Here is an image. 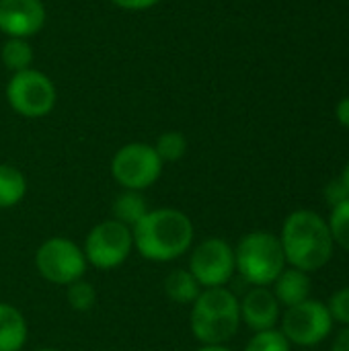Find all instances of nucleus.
<instances>
[{
	"label": "nucleus",
	"mask_w": 349,
	"mask_h": 351,
	"mask_svg": "<svg viewBox=\"0 0 349 351\" xmlns=\"http://www.w3.org/2000/svg\"><path fill=\"white\" fill-rule=\"evenodd\" d=\"M286 263L311 274L329 263L333 255V239L327 220L313 210L292 212L282 228L280 237Z\"/></svg>",
	"instance_id": "f257e3e1"
},
{
	"label": "nucleus",
	"mask_w": 349,
	"mask_h": 351,
	"mask_svg": "<svg viewBox=\"0 0 349 351\" xmlns=\"http://www.w3.org/2000/svg\"><path fill=\"white\" fill-rule=\"evenodd\" d=\"M134 245L144 259L173 261L193 241V224L179 210H152L134 226Z\"/></svg>",
	"instance_id": "f03ea898"
},
{
	"label": "nucleus",
	"mask_w": 349,
	"mask_h": 351,
	"mask_svg": "<svg viewBox=\"0 0 349 351\" xmlns=\"http://www.w3.org/2000/svg\"><path fill=\"white\" fill-rule=\"evenodd\" d=\"M241 325V304L237 296L222 288H206L191 308V331L206 346H222L232 339Z\"/></svg>",
	"instance_id": "7ed1b4c3"
},
{
	"label": "nucleus",
	"mask_w": 349,
	"mask_h": 351,
	"mask_svg": "<svg viewBox=\"0 0 349 351\" xmlns=\"http://www.w3.org/2000/svg\"><path fill=\"white\" fill-rule=\"evenodd\" d=\"M234 267L245 282L253 286H269L286 269L282 243L272 232L247 234L234 251Z\"/></svg>",
	"instance_id": "20e7f679"
},
{
	"label": "nucleus",
	"mask_w": 349,
	"mask_h": 351,
	"mask_svg": "<svg viewBox=\"0 0 349 351\" xmlns=\"http://www.w3.org/2000/svg\"><path fill=\"white\" fill-rule=\"evenodd\" d=\"M6 99L23 117H45L56 105V86L49 76L29 68L12 74L6 86Z\"/></svg>",
	"instance_id": "39448f33"
},
{
	"label": "nucleus",
	"mask_w": 349,
	"mask_h": 351,
	"mask_svg": "<svg viewBox=\"0 0 349 351\" xmlns=\"http://www.w3.org/2000/svg\"><path fill=\"white\" fill-rule=\"evenodd\" d=\"M160 171L163 160L158 158L154 146L144 142L125 144L111 160L113 179L130 191H142L150 187L160 177Z\"/></svg>",
	"instance_id": "423d86ee"
},
{
	"label": "nucleus",
	"mask_w": 349,
	"mask_h": 351,
	"mask_svg": "<svg viewBox=\"0 0 349 351\" xmlns=\"http://www.w3.org/2000/svg\"><path fill=\"white\" fill-rule=\"evenodd\" d=\"M37 271L51 284L70 286L86 271V257L78 245L68 239L56 237L45 241L35 253Z\"/></svg>",
	"instance_id": "0eeeda50"
},
{
	"label": "nucleus",
	"mask_w": 349,
	"mask_h": 351,
	"mask_svg": "<svg viewBox=\"0 0 349 351\" xmlns=\"http://www.w3.org/2000/svg\"><path fill=\"white\" fill-rule=\"evenodd\" d=\"M132 247L134 237L130 226L117 220H107L88 232L84 243V257L99 269H113L128 259Z\"/></svg>",
	"instance_id": "6e6552de"
},
{
	"label": "nucleus",
	"mask_w": 349,
	"mask_h": 351,
	"mask_svg": "<svg viewBox=\"0 0 349 351\" xmlns=\"http://www.w3.org/2000/svg\"><path fill=\"white\" fill-rule=\"evenodd\" d=\"M333 329L329 308L319 300H304L290 306L282 317V333L290 343L311 348L321 343Z\"/></svg>",
	"instance_id": "1a4fd4ad"
},
{
	"label": "nucleus",
	"mask_w": 349,
	"mask_h": 351,
	"mask_svg": "<svg viewBox=\"0 0 349 351\" xmlns=\"http://www.w3.org/2000/svg\"><path fill=\"white\" fill-rule=\"evenodd\" d=\"M234 251L222 239L204 241L191 255L189 271L204 288H222L234 274Z\"/></svg>",
	"instance_id": "9d476101"
},
{
	"label": "nucleus",
	"mask_w": 349,
	"mask_h": 351,
	"mask_svg": "<svg viewBox=\"0 0 349 351\" xmlns=\"http://www.w3.org/2000/svg\"><path fill=\"white\" fill-rule=\"evenodd\" d=\"M45 25L41 0H0V31L8 37H31Z\"/></svg>",
	"instance_id": "9b49d317"
},
{
	"label": "nucleus",
	"mask_w": 349,
	"mask_h": 351,
	"mask_svg": "<svg viewBox=\"0 0 349 351\" xmlns=\"http://www.w3.org/2000/svg\"><path fill=\"white\" fill-rule=\"evenodd\" d=\"M241 304V321H245L253 331H267L274 329L280 319V302L276 300L274 292L265 286H255L249 290Z\"/></svg>",
	"instance_id": "f8f14e48"
},
{
	"label": "nucleus",
	"mask_w": 349,
	"mask_h": 351,
	"mask_svg": "<svg viewBox=\"0 0 349 351\" xmlns=\"http://www.w3.org/2000/svg\"><path fill=\"white\" fill-rule=\"evenodd\" d=\"M309 294H311V280L304 271L296 267L284 269L274 282V296L286 308L309 300Z\"/></svg>",
	"instance_id": "ddd939ff"
},
{
	"label": "nucleus",
	"mask_w": 349,
	"mask_h": 351,
	"mask_svg": "<svg viewBox=\"0 0 349 351\" xmlns=\"http://www.w3.org/2000/svg\"><path fill=\"white\" fill-rule=\"evenodd\" d=\"M27 341V323L23 315L0 302V351H19Z\"/></svg>",
	"instance_id": "4468645a"
},
{
	"label": "nucleus",
	"mask_w": 349,
	"mask_h": 351,
	"mask_svg": "<svg viewBox=\"0 0 349 351\" xmlns=\"http://www.w3.org/2000/svg\"><path fill=\"white\" fill-rule=\"evenodd\" d=\"M200 288L202 286L189 269H175L165 280V292L177 304H193L200 296Z\"/></svg>",
	"instance_id": "2eb2a0df"
},
{
	"label": "nucleus",
	"mask_w": 349,
	"mask_h": 351,
	"mask_svg": "<svg viewBox=\"0 0 349 351\" xmlns=\"http://www.w3.org/2000/svg\"><path fill=\"white\" fill-rule=\"evenodd\" d=\"M148 214L146 199L138 191H125L113 202V220L125 224V226H136L144 216Z\"/></svg>",
	"instance_id": "dca6fc26"
},
{
	"label": "nucleus",
	"mask_w": 349,
	"mask_h": 351,
	"mask_svg": "<svg viewBox=\"0 0 349 351\" xmlns=\"http://www.w3.org/2000/svg\"><path fill=\"white\" fill-rule=\"evenodd\" d=\"M27 191L25 177L10 165H0V208L16 206Z\"/></svg>",
	"instance_id": "f3484780"
},
{
	"label": "nucleus",
	"mask_w": 349,
	"mask_h": 351,
	"mask_svg": "<svg viewBox=\"0 0 349 351\" xmlns=\"http://www.w3.org/2000/svg\"><path fill=\"white\" fill-rule=\"evenodd\" d=\"M2 62L12 72H23L31 68L33 62V49L25 39L8 37V41L2 45Z\"/></svg>",
	"instance_id": "a211bd4d"
},
{
	"label": "nucleus",
	"mask_w": 349,
	"mask_h": 351,
	"mask_svg": "<svg viewBox=\"0 0 349 351\" xmlns=\"http://www.w3.org/2000/svg\"><path fill=\"white\" fill-rule=\"evenodd\" d=\"M154 150H156V154H158V158H160L163 162H175V160H179V158L185 154V150H187V140H185V136L179 134V132H167V134H163V136L156 140Z\"/></svg>",
	"instance_id": "6ab92c4d"
},
{
	"label": "nucleus",
	"mask_w": 349,
	"mask_h": 351,
	"mask_svg": "<svg viewBox=\"0 0 349 351\" xmlns=\"http://www.w3.org/2000/svg\"><path fill=\"white\" fill-rule=\"evenodd\" d=\"M327 224H329L333 243L349 251V199L333 208Z\"/></svg>",
	"instance_id": "aec40b11"
},
{
	"label": "nucleus",
	"mask_w": 349,
	"mask_h": 351,
	"mask_svg": "<svg viewBox=\"0 0 349 351\" xmlns=\"http://www.w3.org/2000/svg\"><path fill=\"white\" fill-rule=\"evenodd\" d=\"M245 351H290V341L284 337L282 331L267 329V331H259L247 343Z\"/></svg>",
	"instance_id": "412c9836"
},
{
	"label": "nucleus",
	"mask_w": 349,
	"mask_h": 351,
	"mask_svg": "<svg viewBox=\"0 0 349 351\" xmlns=\"http://www.w3.org/2000/svg\"><path fill=\"white\" fill-rule=\"evenodd\" d=\"M95 300H97V292L93 288V284L88 282H74L68 286V304L74 308V311H91L95 306Z\"/></svg>",
	"instance_id": "4be33fe9"
},
{
	"label": "nucleus",
	"mask_w": 349,
	"mask_h": 351,
	"mask_svg": "<svg viewBox=\"0 0 349 351\" xmlns=\"http://www.w3.org/2000/svg\"><path fill=\"white\" fill-rule=\"evenodd\" d=\"M329 315L333 323H339L344 327H349V288H344L335 292L329 300Z\"/></svg>",
	"instance_id": "5701e85b"
},
{
	"label": "nucleus",
	"mask_w": 349,
	"mask_h": 351,
	"mask_svg": "<svg viewBox=\"0 0 349 351\" xmlns=\"http://www.w3.org/2000/svg\"><path fill=\"white\" fill-rule=\"evenodd\" d=\"M325 199L329 202L331 208H335V206H339V204H344L346 199H349L348 189H346V185H344L341 179H333V181L325 187Z\"/></svg>",
	"instance_id": "b1692460"
},
{
	"label": "nucleus",
	"mask_w": 349,
	"mask_h": 351,
	"mask_svg": "<svg viewBox=\"0 0 349 351\" xmlns=\"http://www.w3.org/2000/svg\"><path fill=\"white\" fill-rule=\"evenodd\" d=\"M111 2L125 10H146V8L158 4L160 0H111Z\"/></svg>",
	"instance_id": "393cba45"
},
{
	"label": "nucleus",
	"mask_w": 349,
	"mask_h": 351,
	"mask_svg": "<svg viewBox=\"0 0 349 351\" xmlns=\"http://www.w3.org/2000/svg\"><path fill=\"white\" fill-rule=\"evenodd\" d=\"M335 117H337V121H339L344 128H348L349 130V97L341 99V101L337 103V107H335Z\"/></svg>",
	"instance_id": "a878e982"
},
{
	"label": "nucleus",
	"mask_w": 349,
	"mask_h": 351,
	"mask_svg": "<svg viewBox=\"0 0 349 351\" xmlns=\"http://www.w3.org/2000/svg\"><path fill=\"white\" fill-rule=\"evenodd\" d=\"M331 351H349V327H346V329L337 335V339H335L333 350Z\"/></svg>",
	"instance_id": "bb28decb"
},
{
	"label": "nucleus",
	"mask_w": 349,
	"mask_h": 351,
	"mask_svg": "<svg viewBox=\"0 0 349 351\" xmlns=\"http://www.w3.org/2000/svg\"><path fill=\"white\" fill-rule=\"evenodd\" d=\"M197 351H230L228 348H224V346H204L202 350Z\"/></svg>",
	"instance_id": "cd10ccee"
},
{
	"label": "nucleus",
	"mask_w": 349,
	"mask_h": 351,
	"mask_svg": "<svg viewBox=\"0 0 349 351\" xmlns=\"http://www.w3.org/2000/svg\"><path fill=\"white\" fill-rule=\"evenodd\" d=\"M341 181H344V185H346V189H348V193H349V162H348V165H346V169H344Z\"/></svg>",
	"instance_id": "c85d7f7f"
},
{
	"label": "nucleus",
	"mask_w": 349,
	"mask_h": 351,
	"mask_svg": "<svg viewBox=\"0 0 349 351\" xmlns=\"http://www.w3.org/2000/svg\"><path fill=\"white\" fill-rule=\"evenodd\" d=\"M39 351H58V350H49V348H43V350H39Z\"/></svg>",
	"instance_id": "c756f323"
}]
</instances>
